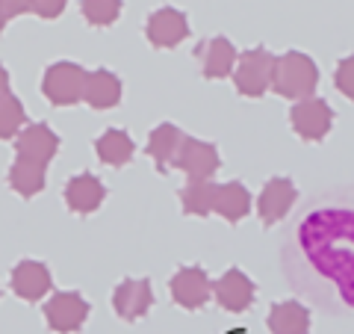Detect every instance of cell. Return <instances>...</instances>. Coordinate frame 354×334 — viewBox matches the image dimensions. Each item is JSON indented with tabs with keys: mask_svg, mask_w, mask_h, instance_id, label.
<instances>
[{
	"mask_svg": "<svg viewBox=\"0 0 354 334\" xmlns=\"http://www.w3.org/2000/svg\"><path fill=\"white\" fill-rule=\"evenodd\" d=\"M281 270L325 314H354V186L319 193L286 231Z\"/></svg>",
	"mask_w": 354,
	"mask_h": 334,
	"instance_id": "cell-1",
	"label": "cell"
},
{
	"mask_svg": "<svg viewBox=\"0 0 354 334\" xmlns=\"http://www.w3.org/2000/svg\"><path fill=\"white\" fill-rule=\"evenodd\" d=\"M319 86V69L316 62L301 51H286L283 57L274 60V74H272V89L281 98L290 101H304L313 98Z\"/></svg>",
	"mask_w": 354,
	"mask_h": 334,
	"instance_id": "cell-2",
	"label": "cell"
},
{
	"mask_svg": "<svg viewBox=\"0 0 354 334\" xmlns=\"http://www.w3.org/2000/svg\"><path fill=\"white\" fill-rule=\"evenodd\" d=\"M88 71L77 62H53L41 77V92L53 107H74L83 101Z\"/></svg>",
	"mask_w": 354,
	"mask_h": 334,
	"instance_id": "cell-3",
	"label": "cell"
},
{
	"mask_svg": "<svg viewBox=\"0 0 354 334\" xmlns=\"http://www.w3.org/2000/svg\"><path fill=\"white\" fill-rule=\"evenodd\" d=\"M274 60L266 48H251L239 57L236 71H234V83L236 92L245 98H263L272 89V74H274Z\"/></svg>",
	"mask_w": 354,
	"mask_h": 334,
	"instance_id": "cell-4",
	"label": "cell"
},
{
	"mask_svg": "<svg viewBox=\"0 0 354 334\" xmlns=\"http://www.w3.org/2000/svg\"><path fill=\"white\" fill-rule=\"evenodd\" d=\"M290 125L304 142H322L334 128V109L322 98H304L292 107Z\"/></svg>",
	"mask_w": 354,
	"mask_h": 334,
	"instance_id": "cell-5",
	"label": "cell"
},
{
	"mask_svg": "<svg viewBox=\"0 0 354 334\" xmlns=\"http://www.w3.org/2000/svg\"><path fill=\"white\" fill-rule=\"evenodd\" d=\"M44 319H48V326L57 334H74V331H80L86 326L88 302L77 290L53 293L48 299V305H44Z\"/></svg>",
	"mask_w": 354,
	"mask_h": 334,
	"instance_id": "cell-6",
	"label": "cell"
},
{
	"mask_svg": "<svg viewBox=\"0 0 354 334\" xmlns=\"http://www.w3.org/2000/svg\"><path fill=\"white\" fill-rule=\"evenodd\" d=\"M174 166L180 169L189 181H209L216 172H218V151L213 142H204V139H192V137H186L183 139V146L180 151H177V160Z\"/></svg>",
	"mask_w": 354,
	"mask_h": 334,
	"instance_id": "cell-7",
	"label": "cell"
},
{
	"mask_svg": "<svg viewBox=\"0 0 354 334\" xmlns=\"http://www.w3.org/2000/svg\"><path fill=\"white\" fill-rule=\"evenodd\" d=\"M213 284L201 266H180L171 278V299L186 310H198L209 302Z\"/></svg>",
	"mask_w": 354,
	"mask_h": 334,
	"instance_id": "cell-8",
	"label": "cell"
},
{
	"mask_svg": "<svg viewBox=\"0 0 354 334\" xmlns=\"http://www.w3.org/2000/svg\"><path fill=\"white\" fill-rule=\"evenodd\" d=\"M145 36L153 48H160V51L177 48V44L189 36V21H186V15L180 9L162 6L157 12H151L148 24H145Z\"/></svg>",
	"mask_w": 354,
	"mask_h": 334,
	"instance_id": "cell-9",
	"label": "cell"
},
{
	"mask_svg": "<svg viewBox=\"0 0 354 334\" xmlns=\"http://www.w3.org/2000/svg\"><path fill=\"white\" fill-rule=\"evenodd\" d=\"M151 305H153V290L148 278H124L113 290V310L127 322L142 319L151 310Z\"/></svg>",
	"mask_w": 354,
	"mask_h": 334,
	"instance_id": "cell-10",
	"label": "cell"
},
{
	"mask_svg": "<svg viewBox=\"0 0 354 334\" xmlns=\"http://www.w3.org/2000/svg\"><path fill=\"white\" fill-rule=\"evenodd\" d=\"M298 198V189L290 177H269L260 193V202H257V216L266 228L274 225V222H281L286 213L292 210Z\"/></svg>",
	"mask_w": 354,
	"mask_h": 334,
	"instance_id": "cell-11",
	"label": "cell"
},
{
	"mask_svg": "<svg viewBox=\"0 0 354 334\" xmlns=\"http://www.w3.org/2000/svg\"><path fill=\"white\" fill-rule=\"evenodd\" d=\"M59 151V137L48 125H30L18 133L15 139V154L24 160H32L39 166H48Z\"/></svg>",
	"mask_w": 354,
	"mask_h": 334,
	"instance_id": "cell-12",
	"label": "cell"
},
{
	"mask_svg": "<svg viewBox=\"0 0 354 334\" xmlns=\"http://www.w3.org/2000/svg\"><path fill=\"white\" fill-rule=\"evenodd\" d=\"M213 290H216V302L225 310H230V314L248 310L251 302H254V293H257L254 290V281L242 270H227L213 284Z\"/></svg>",
	"mask_w": 354,
	"mask_h": 334,
	"instance_id": "cell-13",
	"label": "cell"
},
{
	"mask_svg": "<svg viewBox=\"0 0 354 334\" xmlns=\"http://www.w3.org/2000/svg\"><path fill=\"white\" fill-rule=\"evenodd\" d=\"M50 287H53L50 270L39 261H21L12 270V290L24 302H39V299L48 296Z\"/></svg>",
	"mask_w": 354,
	"mask_h": 334,
	"instance_id": "cell-14",
	"label": "cell"
},
{
	"mask_svg": "<svg viewBox=\"0 0 354 334\" xmlns=\"http://www.w3.org/2000/svg\"><path fill=\"white\" fill-rule=\"evenodd\" d=\"M65 204H68L71 213H95L97 207L104 204V198H106V189L101 184V177H95V175H77L71 177L68 184H65Z\"/></svg>",
	"mask_w": 354,
	"mask_h": 334,
	"instance_id": "cell-15",
	"label": "cell"
},
{
	"mask_svg": "<svg viewBox=\"0 0 354 334\" xmlns=\"http://www.w3.org/2000/svg\"><path fill=\"white\" fill-rule=\"evenodd\" d=\"M183 133L177 125H171V121H162L160 128L151 130L148 137V154L153 157V163H157V172H169V166H174L177 160V151H180L183 146Z\"/></svg>",
	"mask_w": 354,
	"mask_h": 334,
	"instance_id": "cell-16",
	"label": "cell"
},
{
	"mask_svg": "<svg viewBox=\"0 0 354 334\" xmlns=\"http://www.w3.org/2000/svg\"><path fill=\"white\" fill-rule=\"evenodd\" d=\"M201 60H204V77L207 80H221L230 77L236 69V48L225 36H216L201 44Z\"/></svg>",
	"mask_w": 354,
	"mask_h": 334,
	"instance_id": "cell-17",
	"label": "cell"
},
{
	"mask_svg": "<svg viewBox=\"0 0 354 334\" xmlns=\"http://www.w3.org/2000/svg\"><path fill=\"white\" fill-rule=\"evenodd\" d=\"M83 101L92 109H113V107H118V101H121V80L106 69L92 71L86 77Z\"/></svg>",
	"mask_w": 354,
	"mask_h": 334,
	"instance_id": "cell-18",
	"label": "cell"
},
{
	"mask_svg": "<svg viewBox=\"0 0 354 334\" xmlns=\"http://www.w3.org/2000/svg\"><path fill=\"white\" fill-rule=\"evenodd\" d=\"M269 328L272 334H310V310L295 299L274 302L269 310Z\"/></svg>",
	"mask_w": 354,
	"mask_h": 334,
	"instance_id": "cell-19",
	"label": "cell"
},
{
	"mask_svg": "<svg viewBox=\"0 0 354 334\" xmlns=\"http://www.w3.org/2000/svg\"><path fill=\"white\" fill-rule=\"evenodd\" d=\"M213 210L225 222H230V225H236L242 216H248V210H251V193L245 189V184H239V181L218 184Z\"/></svg>",
	"mask_w": 354,
	"mask_h": 334,
	"instance_id": "cell-20",
	"label": "cell"
},
{
	"mask_svg": "<svg viewBox=\"0 0 354 334\" xmlns=\"http://www.w3.org/2000/svg\"><path fill=\"white\" fill-rule=\"evenodd\" d=\"M95 151H97V157H101V163H106V166H127L133 160V154H136V146H133L127 130L109 128L97 137Z\"/></svg>",
	"mask_w": 354,
	"mask_h": 334,
	"instance_id": "cell-21",
	"label": "cell"
},
{
	"mask_svg": "<svg viewBox=\"0 0 354 334\" xmlns=\"http://www.w3.org/2000/svg\"><path fill=\"white\" fill-rule=\"evenodd\" d=\"M9 186H12L21 198L39 195L44 189V166L24 160V157H15L12 169H9Z\"/></svg>",
	"mask_w": 354,
	"mask_h": 334,
	"instance_id": "cell-22",
	"label": "cell"
},
{
	"mask_svg": "<svg viewBox=\"0 0 354 334\" xmlns=\"http://www.w3.org/2000/svg\"><path fill=\"white\" fill-rule=\"evenodd\" d=\"M216 189L218 184L213 181H189L180 189V204L189 216H207L213 213V204H216Z\"/></svg>",
	"mask_w": 354,
	"mask_h": 334,
	"instance_id": "cell-23",
	"label": "cell"
},
{
	"mask_svg": "<svg viewBox=\"0 0 354 334\" xmlns=\"http://www.w3.org/2000/svg\"><path fill=\"white\" fill-rule=\"evenodd\" d=\"M24 121H27L24 104H21L15 95L0 98V139L18 137V133L24 130Z\"/></svg>",
	"mask_w": 354,
	"mask_h": 334,
	"instance_id": "cell-24",
	"label": "cell"
},
{
	"mask_svg": "<svg viewBox=\"0 0 354 334\" xmlns=\"http://www.w3.org/2000/svg\"><path fill=\"white\" fill-rule=\"evenodd\" d=\"M80 9L92 27H109L121 15V0H83Z\"/></svg>",
	"mask_w": 354,
	"mask_h": 334,
	"instance_id": "cell-25",
	"label": "cell"
},
{
	"mask_svg": "<svg viewBox=\"0 0 354 334\" xmlns=\"http://www.w3.org/2000/svg\"><path fill=\"white\" fill-rule=\"evenodd\" d=\"M334 83H337L339 92L348 98V101H354V57L339 60L337 71H334Z\"/></svg>",
	"mask_w": 354,
	"mask_h": 334,
	"instance_id": "cell-26",
	"label": "cell"
},
{
	"mask_svg": "<svg viewBox=\"0 0 354 334\" xmlns=\"http://www.w3.org/2000/svg\"><path fill=\"white\" fill-rule=\"evenodd\" d=\"M65 3H68V0H32V12H36L39 18L53 21V18H59L65 12Z\"/></svg>",
	"mask_w": 354,
	"mask_h": 334,
	"instance_id": "cell-27",
	"label": "cell"
},
{
	"mask_svg": "<svg viewBox=\"0 0 354 334\" xmlns=\"http://www.w3.org/2000/svg\"><path fill=\"white\" fill-rule=\"evenodd\" d=\"M0 6L6 9L9 18H18L24 12H32V0H0Z\"/></svg>",
	"mask_w": 354,
	"mask_h": 334,
	"instance_id": "cell-28",
	"label": "cell"
},
{
	"mask_svg": "<svg viewBox=\"0 0 354 334\" xmlns=\"http://www.w3.org/2000/svg\"><path fill=\"white\" fill-rule=\"evenodd\" d=\"M6 95H12L9 92V71L0 65V98H6Z\"/></svg>",
	"mask_w": 354,
	"mask_h": 334,
	"instance_id": "cell-29",
	"label": "cell"
},
{
	"mask_svg": "<svg viewBox=\"0 0 354 334\" xmlns=\"http://www.w3.org/2000/svg\"><path fill=\"white\" fill-rule=\"evenodd\" d=\"M6 21H9V15H6V9H3V6H0V33H3V30H6Z\"/></svg>",
	"mask_w": 354,
	"mask_h": 334,
	"instance_id": "cell-30",
	"label": "cell"
}]
</instances>
